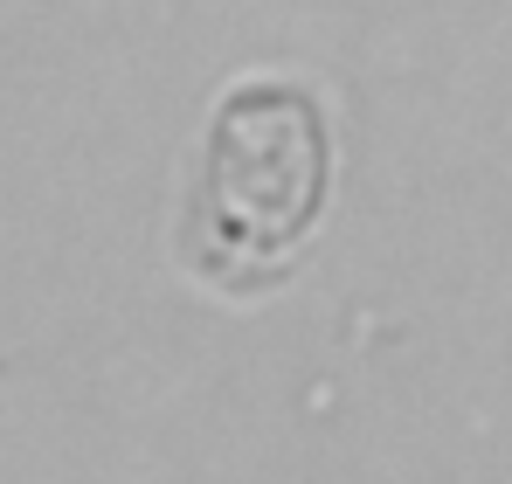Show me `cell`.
I'll return each mask as SVG.
<instances>
[{"mask_svg":"<svg viewBox=\"0 0 512 484\" xmlns=\"http://www.w3.org/2000/svg\"><path fill=\"white\" fill-rule=\"evenodd\" d=\"M333 180L326 111L305 83H236L201 139V166L180 215V263L229 298L291 277L298 242L319 229Z\"/></svg>","mask_w":512,"mask_h":484,"instance_id":"cell-1","label":"cell"}]
</instances>
